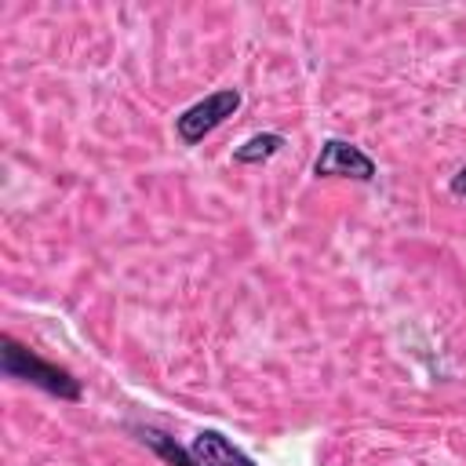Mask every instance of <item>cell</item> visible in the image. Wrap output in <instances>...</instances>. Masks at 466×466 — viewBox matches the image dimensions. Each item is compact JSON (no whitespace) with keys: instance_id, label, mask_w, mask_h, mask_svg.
<instances>
[{"instance_id":"1","label":"cell","mask_w":466,"mask_h":466,"mask_svg":"<svg viewBox=\"0 0 466 466\" xmlns=\"http://www.w3.org/2000/svg\"><path fill=\"white\" fill-rule=\"evenodd\" d=\"M0 368H4L7 379L29 382V386H36V390H44V393H51L58 400H80L84 397V386H80V379L73 371L36 357L29 346H22L11 335L0 339Z\"/></svg>"},{"instance_id":"2","label":"cell","mask_w":466,"mask_h":466,"mask_svg":"<svg viewBox=\"0 0 466 466\" xmlns=\"http://www.w3.org/2000/svg\"><path fill=\"white\" fill-rule=\"evenodd\" d=\"M237 109H240V91H237V87H218V91H211L208 98L186 106V109L175 116V135H178L186 146H197V142H204L215 127H222Z\"/></svg>"},{"instance_id":"3","label":"cell","mask_w":466,"mask_h":466,"mask_svg":"<svg viewBox=\"0 0 466 466\" xmlns=\"http://www.w3.org/2000/svg\"><path fill=\"white\" fill-rule=\"evenodd\" d=\"M313 175L317 178H357V182H371L379 175V167H375V160L360 146H353L346 138H324V146H320V153L313 160Z\"/></svg>"},{"instance_id":"4","label":"cell","mask_w":466,"mask_h":466,"mask_svg":"<svg viewBox=\"0 0 466 466\" xmlns=\"http://www.w3.org/2000/svg\"><path fill=\"white\" fill-rule=\"evenodd\" d=\"M189 455L197 459V466H255L251 455H244L229 437H222L218 430H200L189 444Z\"/></svg>"},{"instance_id":"5","label":"cell","mask_w":466,"mask_h":466,"mask_svg":"<svg viewBox=\"0 0 466 466\" xmlns=\"http://www.w3.org/2000/svg\"><path fill=\"white\" fill-rule=\"evenodd\" d=\"M284 135L280 131H258V135H251L248 142H240L237 149H233V160L237 164H248V167H258V164H266V160H273L280 149H284Z\"/></svg>"},{"instance_id":"6","label":"cell","mask_w":466,"mask_h":466,"mask_svg":"<svg viewBox=\"0 0 466 466\" xmlns=\"http://www.w3.org/2000/svg\"><path fill=\"white\" fill-rule=\"evenodd\" d=\"M135 433H138V441L142 444H149L167 466H197V459L182 448V444H175V437H167V433H160L157 426H135Z\"/></svg>"},{"instance_id":"7","label":"cell","mask_w":466,"mask_h":466,"mask_svg":"<svg viewBox=\"0 0 466 466\" xmlns=\"http://www.w3.org/2000/svg\"><path fill=\"white\" fill-rule=\"evenodd\" d=\"M448 189H451L455 197H466V167H459V171L451 175V182H448Z\"/></svg>"}]
</instances>
